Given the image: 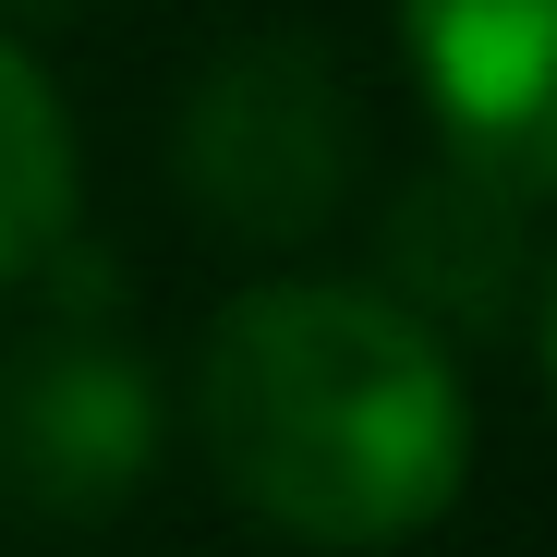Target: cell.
<instances>
[{
	"label": "cell",
	"instance_id": "obj_1",
	"mask_svg": "<svg viewBox=\"0 0 557 557\" xmlns=\"http://www.w3.org/2000/svg\"><path fill=\"white\" fill-rule=\"evenodd\" d=\"M207 473L292 545L376 557L448 521L473 473V400L436 327L363 278H255L195 351Z\"/></svg>",
	"mask_w": 557,
	"mask_h": 557
},
{
	"label": "cell",
	"instance_id": "obj_2",
	"mask_svg": "<svg viewBox=\"0 0 557 557\" xmlns=\"http://www.w3.org/2000/svg\"><path fill=\"white\" fill-rule=\"evenodd\" d=\"M351 85L304 37H243L182 98V195L231 219L243 243H304L351 182Z\"/></svg>",
	"mask_w": 557,
	"mask_h": 557
},
{
	"label": "cell",
	"instance_id": "obj_3",
	"mask_svg": "<svg viewBox=\"0 0 557 557\" xmlns=\"http://www.w3.org/2000/svg\"><path fill=\"white\" fill-rule=\"evenodd\" d=\"M146 473H158V388L110 327H37L0 351V509L85 533Z\"/></svg>",
	"mask_w": 557,
	"mask_h": 557
},
{
	"label": "cell",
	"instance_id": "obj_4",
	"mask_svg": "<svg viewBox=\"0 0 557 557\" xmlns=\"http://www.w3.org/2000/svg\"><path fill=\"white\" fill-rule=\"evenodd\" d=\"M400 49L460 170L557 195V0H400Z\"/></svg>",
	"mask_w": 557,
	"mask_h": 557
},
{
	"label": "cell",
	"instance_id": "obj_5",
	"mask_svg": "<svg viewBox=\"0 0 557 557\" xmlns=\"http://www.w3.org/2000/svg\"><path fill=\"white\" fill-rule=\"evenodd\" d=\"M388 304L412 315V327H497L509 304H521V195H497L485 170H460V158H436L412 195L388 207Z\"/></svg>",
	"mask_w": 557,
	"mask_h": 557
},
{
	"label": "cell",
	"instance_id": "obj_6",
	"mask_svg": "<svg viewBox=\"0 0 557 557\" xmlns=\"http://www.w3.org/2000/svg\"><path fill=\"white\" fill-rule=\"evenodd\" d=\"M73 195H85L73 110H61V85L0 37V292L37 278V267L73 243Z\"/></svg>",
	"mask_w": 557,
	"mask_h": 557
},
{
	"label": "cell",
	"instance_id": "obj_7",
	"mask_svg": "<svg viewBox=\"0 0 557 557\" xmlns=\"http://www.w3.org/2000/svg\"><path fill=\"white\" fill-rule=\"evenodd\" d=\"M533 351H545V388H557V267H545V292H533Z\"/></svg>",
	"mask_w": 557,
	"mask_h": 557
}]
</instances>
